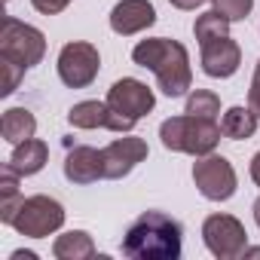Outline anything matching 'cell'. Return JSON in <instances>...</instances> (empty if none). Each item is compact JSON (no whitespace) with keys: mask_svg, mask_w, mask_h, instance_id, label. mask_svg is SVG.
<instances>
[{"mask_svg":"<svg viewBox=\"0 0 260 260\" xmlns=\"http://www.w3.org/2000/svg\"><path fill=\"white\" fill-rule=\"evenodd\" d=\"M132 61L138 68L153 71L162 95L169 98H181L187 95V89L193 86V68H190V52L184 43L169 40V37H150L141 40L132 49Z\"/></svg>","mask_w":260,"mask_h":260,"instance_id":"obj_1","label":"cell"},{"mask_svg":"<svg viewBox=\"0 0 260 260\" xmlns=\"http://www.w3.org/2000/svg\"><path fill=\"white\" fill-rule=\"evenodd\" d=\"M49 162V147H46V141H40V138H28V141H22V144H13V153H10V169L13 172H19L22 178H28V175H37V172H43V166Z\"/></svg>","mask_w":260,"mask_h":260,"instance_id":"obj_15","label":"cell"},{"mask_svg":"<svg viewBox=\"0 0 260 260\" xmlns=\"http://www.w3.org/2000/svg\"><path fill=\"white\" fill-rule=\"evenodd\" d=\"M251 211H254V223L260 226V196L254 199V205H251Z\"/></svg>","mask_w":260,"mask_h":260,"instance_id":"obj_29","label":"cell"},{"mask_svg":"<svg viewBox=\"0 0 260 260\" xmlns=\"http://www.w3.org/2000/svg\"><path fill=\"white\" fill-rule=\"evenodd\" d=\"M184 113L202 116V119H217V116H220V98H217L211 89H193V92L187 95Z\"/></svg>","mask_w":260,"mask_h":260,"instance_id":"obj_21","label":"cell"},{"mask_svg":"<svg viewBox=\"0 0 260 260\" xmlns=\"http://www.w3.org/2000/svg\"><path fill=\"white\" fill-rule=\"evenodd\" d=\"M254 77H257V80H260V61H257V68H254Z\"/></svg>","mask_w":260,"mask_h":260,"instance_id":"obj_31","label":"cell"},{"mask_svg":"<svg viewBox=\"0 0 260 260\" xmlns=\"http://www.w3.org/2000/svg\"><path fill=\"white\" fill-rule=\"evenodd\" d=\"M223 128L217 125V119H202V116H169L159 125V138L166 150L175 153H190V156H205L214 153V147L220 144Z\"/></svg>","mask_w":260,"mask_h":260,"instance_id":"obj_3","label":"cell"},{"mask_svg":"<svg viewBox=\"0 0 260 260\" xmlns=\"http://www.w3.org/2000/svg\"><path fill=\"white\" fill-rule=\"evenodd\" d=\"M0 71H4V95H13L16 89H19V83H22V77H25V68L22 64H16V61H10V58H0Z\"/></svg>","mask_w":260,"mask_h":260,"instance_id":"obj_23","label":"cell"},{"mask_svg":"<svg viewBox=\"0 0 260 260\" xmlns=\"http://www.w3.org/2000/svg\"><path fill=\"white\" fill-rule=\"evenodd\" d=\"M43 55H46L43 31L13 19V16H7L4 28H0V58H10V61L22 64L25 71H31L34 64L43 61Z\"/></svg>","mask_w":260,"mask_h":260,"instance_id":"obj_4","label":"cell"},{"mask_svg":"<svg viewBox=\"0 0 260 260\" xmlns=\"http://www.w3.org/2000/svg\"><path fill=\"white\" fill-rule=\"evenodd\" d=\"M61 223H64V205L52 196H43V193L28 196L13 220L16 233L28 236V239H46L55 230H61Z\"/></svg>","mask_w":260,"mask_h":260,"instance_id":"obj_5","label":"cell"},{"mask_svg":"<svg viewBox=\"0 0 260 260\" xmlns=\"http://www.w3.org/2000/svg\"><path fill=\"white\" fill-rule=\"evenodd\" d=\"M202 242L217 260H236L248 248V233L233 214H208L202 223Z\"/></svg>","mask_w":260,"mask_h":260,"instance_id":"obj_8","label":"cell"},{"mask_svg":"<svg viewBox=\"0 0 260 260\" xmlns=\"http://www.w3.org/2000/svg\"><path fill=\"white\" fill-rule=\"evenodd\" d=\"M230 25H233V22H226L217 10H208V13L196 16L193 34H196V40H199V46H202V43H211V40H217V37H226V34H230Z\"/></svg>","mask_w":260,"mask_h":260,"instance_id":"obj_20","label":"cell"},{"mask_svg":"<svg viewBox=\"0 0 260 260\" xmlns=\"http://www.w3.org/2000/svg\"><path fill=\"white\" fill-rule=\"evenodd\" d=\"M199 61H202V71H205L208 77L226 80V77H233V74L239 71V64H242V49H239V43L230 40V34H226V37H217V40H211V43H202Z\"/></svg>","mask_w":260,"mask_h":260,"instance_id":"obj_13","label":"cell"},{"mask_svg":"<svg viewBox=\"0 0 260 260\" xmlns=\"http://www.w3.org/2000/svg\"><path fill=\"white\" fill-rule=\"evenodd\" d=\"M68 122L74 128H107V132H132L135 119H128L122 113H116L107 101H80L68 110Z\"/></svg>","mask_w":260,"mask_h":260,"instance_id":"obj_10","label":"cell"},{"mask_svg":"<svg viewBox=\"0 0 260 260\" xmlns=\"http://www.w3.org/2000/svg\"><path fill=\"white\" fill-rule=\"evenodd\" d=\"M251 181H254V184L260 187V150H257V153L251 156Z\"/></svg>","mask_w":260,"mask_h":260,"instance_id":"obj_27","label":"cell"},{"mask_svg":"<svg viewBox=\"0 0 260 260\" xmlns=\"http://www.w3.org/2000/svg\"><path fill=\"white\" fill-rule=\"evenodd\" d=\"M116 113H122V116H128V119H141V116H147L153 107H156V95H153V89L147 86V83H141V80H135V77H122V80H116L110 89H107V98H104Z\"/></svg>","mask_w":260,"mask_h":260,"instance_id":"obj_9","label":"cell"},{"mask_svg":"<svg viewBox=\"0 0 260 260\" xmlns=\"http://www.w3.org/2000/svg\"><path fill=\"white\" fill-rule=\"evenodd\" d=\"M257 122H260V116H257L251 107L236 104V107H230V110L223 113L220 128H223V138H230V141H248V138L257 132Z\"/></svg>","mask_w":260,"mask_h":260,"instance_id":"obj_18","label":"cell"},{"mask_svg":"<svg viewBox=\"0 0 260 260\" xmlns=\"http://www.w3.org/2000/svg\"><path fill=\"white\" fill-rule=\"evenodd\" d=\"M64 178L71 184H95L98 178H104V162H101V150L95 147H71L64 156Z\"/></svg>","mask_w":260,"mask_h":260,"instance_id":"obj_14","label":"cell"},{"mask_svg":"<svg viewBox=\"0 0 260 260\" xmlns=\"http://www.w3.org/2000/svg\"><path fill=\"white\" fill-rule=\"evenodd\" d=\"M172 7H178V10H196V7H202L205 0H169Z\"/></svg>","mask_w":260,"mask_h":260,"instance_id":"obj_26","label":"cell"},{"mask_svg":"<svg viewBox=\"0 0 260 260\" xmlns=\"http://www.w3.org/2000/svg\"><path fill=\"white\" fill-rule=\"evenodd\" d=\"M245 257H260V248H245Z\"/></svg>","mask_w":260,"mask_h":260,"instance_id":"obj_30","label":"cell"},{"mask_svg":"<svg viewBox=\"0 0 260 260\" xmlns=\"http://www.w3.org/2000/svg\"><path fill=\"white\" fill-rule=\"evenodd\" d=\"M211 10H217L226 22H242L254 10V0H211Z\"/></svg>","mask_w":260,"mask_h":260,"instance_id":"obj_22","label":"cell"},{"mask_svg":"<svg viewBox=\"0 0 260 260\" xmlns=\"http://www.w3.org/2000/svg\"><path fill=\"white\" fill-rule=\"evenodd\" d=\"M52 254L58 260H89L95 257V242L86 230H71L52 242Z\"/></svg>","mask_w":260,"mask_h":260,"instance_id":"obj_17","label":"cell"},{"mask_svg":"<svg viewBox=\"0 0 260 260\" xmlns=\"http://www.w3.org/2000/svg\"><path fill=\"white\" fill-rule=\"evenodd\" d=\"M34 132H37V119L28 107H10L4 113V119H0V135L10 144H22V141L34 138Z\"/></svg>","mask_w":260,"mask_h":260,"instance_id":"obj_16","label":"cell"},{"mask_svg":"<svg viewBox=\"0 0 260 260\" xmlns=\"http://www.w3.org/2000/svg\"><path fill=\"white\" fill-rule=\"evenodd\" d=\"M147 141L144 138H132V135H122L116 141H110L107 147H101V162H104V178L107 181H119L132 172L138 162L147 159Z\"/></svg>","mask_w":260,"mask_h":260,"instance_id":"obj_11","label":"cell"},{"mask_svg":"<svg viewBox=\"0 0 260 260\" xmlns=\"http://www.w3.org/2000/svg\"><path fill=\"white\" fill-rule=\"evenodd\" d=\"M184 230L162 211H144L122 236V254L132 260H178Z\"/></svg>","mask_w":260,"mask_h":260,"instance_id":"obj_2","label":"cell"},{"mask_svg":"<svg viewBox=\"0 0 260 260\" xmlns=\"http://www.w3.org/2000/svg\"><path fill=\"white\" fill-rule=\"evenodd\" d=\"M10 260H37V254L34 251H13Z\"/></svg>","mask_w":260,"mask_h":260,"instance_id":"obj_28","label":"cell"},{"mask_svg":"<svg viewBox=\"0 0 260 260\" xmlns=\"http://www.w3.org/2000/svg\"><path fill=\"white\" fill-rule=\"evenodd\" d=\"M156 25V10L150 0H119L110 10V28L119 37H132Z\"/></svg>","mask_w":260,"mask_h":260,"instance_id":"obj_12","label":"cell"},{"mask_svg":"<svg viewBox=\"0 0 260 260\" xmlns=\"http://www.w3.org/2000/svg\"><path fill=\"white\" fill-rule=\"evenodd\" d=\"M31 7L37 13H43V16H58L61 10L71 7V0H31Z\"/></svg>","mask_w":260,"mask_h":260,"instance_id":"obj_24","label":"cell"},{"mask_svg":"<svg viewBox=\"0 0 260 260\" xmlns=\"http://www.w3.org/2000/svg\"><path fill=\"white\" fill-rule=\"evenodd\" d=\"M19 178L22 175L13 172L10 166H4V172H0V220L10 223V226H13V220H16V214L25 202V196L19 190Z\"/></svg>","mask_w":260,"mask_h":260,"instance_id":"obj_19","label":"cell"},{"mask_svg":"<svg viewBox=\"0 0 260 260\" xmlns=\"http://www.w3.org/2000/svg\"><path fill=\"white\" fill-rule=\"evenodd\" d=\"M193 181H196V190L211 199V202H226L233 199L236 187H239V178H236V169L226 156L220 153H205V156H196V166H193Z\"/></svg>","mask_w":260,"mask_h":260,"instance_id":"obj_6","label":"cell"},{"mask_svg":"<svg viewBox=\"0 0 260 260\" xmlns=\"http://www.w3.org/2000/svg\"><path fill=\"white\" fill-rule=\"evenodd\" d=\"M248 107L260 116V80L257 77L251 80V89H248Z\"/></svg>","mask_w":260,"mask_h":260,"instance_id":"obj_25","label":"cell"},{"mask_svg":"<svg viewBox=\"0 0 260 260\" xmlns=\"http://www.w3.org/2000/svg\"><path fill=\"white\" fill-rule=\"evenodd\" d=\"M55 68H58V77L68 89H86L101 71L98 46H92L86 40H71V43L61 46Z\"/></svg>","mask_w":260,"mask_h":260,"instance_id":"obj_7","label":"cell"}]
</instances>
